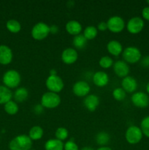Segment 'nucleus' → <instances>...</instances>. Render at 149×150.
<instances>
[{"label":"nucleus","instance_id":"nucleus-32","mask_svg":"<svg viewBox=\"0 0 149 150\" xmlns=\"http://www.w3.org/2000/svg\"><path fill=\"white\" fill-rule=\"evenodd\" d=\"M112 97L114 99L117 101H122L127 97V92L124 90L121 87L115 88L112 91Z\"/></svg>","mask_w":149,"mask_h":150},{"label":"nucleus","instance_id":"nucleus-20","mask_svg":"<svg viewBox=\"0 0 149 150\" xmlns=\"http://www.w3.org/2000/svg\"><path fill=\"white\" fill-rule=\"evenodd\" d=\"M64 144L56 139H51L45 144V150H64Z\"/></svg>","mask_w":149,"mask_h":150},{"label":"nucleus","instance_id":"nucleus-21","mask_svg":"<svg viewBox=\"0 0 149 150\" xmlns=\"http://www.w3.org/2000/svg\"><path fill=\"white\" fill-rule=\"evenodd\" d=\"M13 92L5 86H0V104H5L11 100Z\"/></svg>","mask_w":149,"mask_h":150},{"label":"nucleus","instance_id":"nucleus-30","mask_svg":"<svg viewBox=\"0 0 149 150\" xmlns=\"http://www.w3.org/2000/svg\"><path fill=\"white\" fill-rule=\"evenodd\" d=\"M114 62L112 59L109 56H104L101 57L99 61V64L101 67L104 69H108L113 65Z\"/></svg>","mask_w":149,"mask_h":150},{"label":"nucleus","instance_id":"nucleus-37","mask_svg":"<svg viewBox=\"0 0 149 150\" xmlns=\"http://www.w3.org/2000/svg\"><path fill=\"white\" fill-rule=\"evenodd\" d=\"M42 110H43V107L41 105V104L40 105H37L36 106L34 107V111L37 114H40L42 111Z\"/></svg>","mask_w":149,"mask_h":150},{"label":"nucleus","instance_id":"nucleus-6","mask_svg":"<svg viewBox=\"0 0 149 150\" xmlns=\"http://www.w3.org/2000/svg\"><path fill=\"white\" fill-rule=\"evenodd\" d=\"M143 134L140 127L131 125L127 129L125 133V139L129 144H137L141 142Z\"/></svg>","mask_w":149,"mask_h":150},{"label":"nucleus","instance_id":"nucleus-8","mask_svg":"<svg viewBox=\"0 0 149 150\" xmlns=\"http://www.w3.org/2000/svg\"><path fill=\"white\" fill-rule=\"evenodd\" d=\"M145 22L141 17L134 16L131 18L127 23V29L129 33L137 35L141 32L144 29Z\"/></svg>","mask_w":149,"mask_h":150},{"label":"nucleus","instance_id":"nucleus-3","mask_svg":"<svg viewBox=\"0 0 149 150\" xmlns=\"http://www.w3.org/2000/svg\"><path fill=\"white\" fill-rule=\"evenodd\" d=\"M3 83L9 89L18 87L21 81L20 73L15 70H9L3 76Z\"/></svg>","mask_w":149,"mask_h":150},{"label":"nucleus","instance_id":"nucleus-29","mask_svg":"<svg viewBox=\"0 0 149 150\" xmlns=\"http://www.w3.org/2000/svg\"><path fill=\"white\" fill-rule=\"evenodd\" d=\"M55 136L56 139L63 142V141L66 140V139L68 138L69 132L68 130H67V129L65 128V127H59L56 129V130Z\"/></svg>","mask_w":149,"mask_h":150},{"label":"nucleus","instance_id":"nucleus-22","mask_svg":"<svg viewBox=\"0 0 149 150\" xmlns=\"http://www.w3.org/2000/svg\"><path fill=\"white\" fill-rule=\"evenodd\" d=\"M44 134L43 129L40 126H33L29 130V137L32 139V141H37L42 138Z\"/></svg>","mask_w":149,"mask_h":150},{"label":"nucleus","instance_id":"nucleus-36","mask_svg":"<svg viewBox=\"0 0 149 150\" xmlns=\"http://www.w3.org/2000/svg\"><path fill=\"white\" fill-rule=\"evenodd\" d=\"M141 64L145 67H149V56H146L142 59Z\"/></svg>","mask_w":149,"mask_h":150},{"label":"nucleus","instance_id":"nucleus-34","mask_svg":"<svg viewBox=\"0 0 149 150\" xmlns=\"http://www.w3.org/2000/svg\"><path fill=\"white\" fill-rule=\"evenodd\" d=\"M142 18L143 20H145L149 21V6L145 7L142 10Z\"/></svg>","mask_w":149,"mask_h":150},{"label":"nucleus","instance_id":"nucleus-12","mask_svg":"<svg viewBox=\"0 0 149 150\" xmlns=\"http://www.w3.org/2000/svg\"><path fill=\"white\" fill-rule=\"evenodd\" d=\"M113 67V71L118 77L124 78L129 76V73L130 72V68L129 64L124 60H118L115 62L112 65Z\"/></svg>","mask_w":149,"mask_h":150},{"label":"nucleus","instance_id":"nucleus-23","mask_svg":"<svg viewBox=\"0 0 149 150\" xmlns=\"http://www.w3.org/2000/svg\"><path fill=\"white\" fill-rule=\"evenodd\" d=\"M29 96V91L25 87H20L18 88L14 92V97L15 101L19 103L23 102L26 100Z\"/></svg>","mask_w":149,"mask_h":150},{"label":"nucleus","instance_id":"nucleus-43","mask_svg":"<svg viewBox=\"0 0 149 150\" xmlns=\"http://www.w3.org/2000/svg\"><path fill=\"white\" fill-rule=\"evenodd\" d=\"M30 150H35V149H30Z\"/></svg>","mask_w":149,"mask_h":150},{"label":"nucleus","instance_id":"nucleus-18","mask_svg":"<svg viewBox=\"0 0 149 150\" xmlns=\"http://www.w3.org/2000/svg\"><path fill=\"white\" fill-rule=\"evenodd\" d=\"M65 29L67 33L73 35V36H76V35L81 34L83 28H82V25L80 22L75 20H71L69 21L66 23Z\"/></svg>","mask_w":149,"mask_h":150},{"label":"nucleus","instance_id":"nucleus-9","mask_svg":"<svg viewBox=\"0 0 149 150\" xmlns=\"http://www.w3.org/2000/svg\"><path fill=\"white\" fill-rule=\"evenodd\" d=\"M108 29L113 33H119L125 28V21L121 16H114L110 18L107 21Z\"/></svg>","mask_w":149,"mask_h":150},{"label":"nucleus","instance_id":"nucleus-4","mask_svg":"<svg viewBox=\"0 0 149 150\" xmlns=\"http://www.w3.org/2000/svg\"><path fill=\"white\" fill-rule=\"evenodd\" d=\"M122 57L124 61L127 64H135L142 59L140 50L135 46H128L123 51Z\"/></svg>","mask_w":149,"mask_h":150},{"label":"nucleus","instance_id":"nucleus-26","mask_svg":"<svg viewBox=\"0 0 149 150\" xmlns=\"http://www.w3.org/2000/svg\"><path fill=\"white\" fill-rule=\"evenodd\" d=\"M83 36L86 38L87 40H93L98 35V29L94 26H86L83 31Z\"/></svg>","mask_w":149,"mask_h":150},{"label":"nucleus","instance_id":"nucleus-28","mask_svg":"<svg viewBox=\"0 0 149 150\" xmlns=\"http://www.w3.org/2000/svg\"><path fill=\"white\" fill-rule=\"evenodd\" d=\"M18 105L16 102L13 100H10L4 104V111L10 115H15L18 111Z\"/></svg>","mask_w":149,"mask_h":150},{"label":"nucleus","instance_id":"nucleus-42","mask_svg":"<svg viewBox=\"0 0 149 150\" xmlns=\"http://www.w3.org/2000/svg\"><path fill=\"white\" fill-rule=\"evenodd\" d=\"M146 2H147V4H148V5H149V0H148V1H146Z\"/></svg>","mask_w":149,"mask_h":150},{"label":"nucleus","instance_id":"nucleus-7","mask_svg":"<svg viewBox=\"0 0 149 150\" xmlns=\"http://www.w3.org/2000/svg\"><path fill=\"white\" fill-rule=\"evenodd\" d=\"M45 86L49 92L58 94L64 89V83L62 79L58 75H49L45 81Z\"/></svg>","mask_w":149,"mask_h":150},{"label":"nucleus","instance_id":"nucleus-19","mask_svg":"<svg viewBox=\"0 0 149 150\" xmlns=\"http://www.w3.org/2000/svg\"><path fill=\"white\" fill-rule=\"evenodd\" d=\"M107 50L112 56L118 57L123 52V46L119 41L112 40L107 44Z\"/></svg>","mask_w":149,"mask_h":150},{"label":"nucleus","instance_id":"nucleus-38","mask_svg":"<svg viewBox=\"0 0 149 150\" xmlns=\"http://www.w3.org/2000/svg\"><path fill=\"white\" fill-rule=\"evenodd\" d=\"M50 29H51V33L56 34L58 32V26H56V25H52L51 26H50Z\"/></svg>","mask_w":149,"mask_h":150},{"label":"nucleus","instance_id":"nucleus-14","mask_svg":"<svg viewBox=\"0 0 149 150\" xmlns=\"http://www.w3.org/2000/svg\"><path fill=\"white\" fill-rule=\"evenodd\" d=\"M138 83L137 80L132 76H127L124 78L121 81V88L127 93H134L137 90Z\"/></svg>","mask_w":149,"mask_h":150},{"label":"nucleus","instance_id":"nucleus-15","mask_svg":"<svg viewBox=\"0 0 149 150\" xmlns=\"http://www.w3.org/2000/svg\"><path fill=\"white\" fill-rule=\"evenodd\" d=\"M93 83L98 87H104L107 86L110 81V78L108 73L104 71H97L92 76Z\"/></svg>","mask_w":149,"mask_h":150},{"label":"nucleus","instance_id":"nucleus-27","mask_svg":"<svg viewBox=\"0 0 149 150\" xmlns=\"http://www.w3.org/2000/svg\"><path fill=\"white\" fill-rule=\"evenodd\" d=\"M7 29L12 33H18L21 29V24L20 22L15 19H10L6 23Z\"/></svg>","mask_w":149,"mask_h":150},{"label":"nucleus","instance_id":"nucleus-35","mask_svg":"<svg viewBox=\"0 0 149 150\" xmlns=\"http://www.w3.org/2000/svg\"><path fill=\"white\" fill-rule=\"evenodd\" d=\"M97 29L98 31H101V32H103L108 29V24H107V22L105 21H101L98 23L97 25Z\"/></svg>","mask_w":149,"mask_h":150},{"label":"nucleus","instance_id":"nucleus-11","mask_svg":"<svg viewBox=\"0 0 149 150\" xmlns=\"http://www.w3.org/2000/svg\"><path fill=\"white\" fill-rule=\"evenodd\" d=\"M91 91V86L89 83L85 81H78L75 82L72 86V92L74 95L77 97H85L89 95Z\"/></svg>","mask_w":149,"mask_h":150},{"label":"nucleus","instance_id":"nucleus-5","mask_svg":"<svg viewBox=\"0 0 149 150\" xmlns=\"http://www.w3.org/2000/svg\"><path fill=\"white\" fill-rule=\"evenodd\" d=\"M51 33L50 26L45 22H38L32 27L31 31L32 37L36 40H42L45 39Z\"/></svg>","mask_w":149,"mask_h":150},{"label":"nucleus","instance_id":"nucleus-39","mask_svg":"<svg viewBox=\"0 0 149 150\" xmlns=\"http://www.w3.org/2000/svg\"><path fill=\"white\" fill-rule=\"evenodd\" d=\"M96 150H112L111 149L110 147H109V146H100L99 148H98Z\"/></svg>","mask_w":149,"mask_h":150},{"label":"nucleus","instance_id":"nucleus-10","mask_svg":"<svg viewBox=\"0 0 149 150\" xmlns=\"http://www.w3.org/2000/svg\"><path fill=\"white\" fill-rule=\"evenodd\" d=\"M131 101L133 105L137 108H147L149 105V96L145 92H135L131 95Z\"/></svg>","mask_w":149,"mask_h":150},{"label":"nucleus","instance_id":"nucleus-17","mask_svg":"<svg viewBox=\"0 0 149 150\" xmlns=\"http://www.w3.org/2000/svg\"><path fill=\"white\" fill-rule=\"evenodd\" d=\"M13 60V51L11 48L5 45H0V64H8Z\"/></svg>","mask_w":149,"mask_h":150},{"label":"nucleus","instance_id":"nucleus-33","mask_svg":"<svg viewBox=\"0 0 149 150\" xmlns=\"http://www.w3.org/2000/svg\"><path fill=\"white\" fill-rule=\"evenodd\" d=\"M64 150H79V147L74 141H67L64 146Z\"/></svg>","mask_w":149,"mask_h":150},{"label":"nucleus","instance_id":"nucleus-1","mask_svg":"<svg viewBox=\"0 0 149 150\" xmlns=\"http://www.w3.org/2000/svg\"><path fill=\"white\" fill-rule=\"evenodd\" d=\"M32 141L28 135L21 134L10 141L9 148L10 150H30L32 149Z\"/></svg>","mask_w":149,"mask_h":150},{"label":"nucleus","instance_id":"nucleus-40","mask_svg":"<svg viewBox=\"0 0 149 150\" xmlns=\"http://www.w3.org/2000/svg\"><path fill=\"white\" fill-rule=\"evenodd\" d=\"M80 150H94L92 147H90V146H83Z\"/></svg>","mask_w":149,"mask_h":150},{"label":"nucleus","instance_id":"nucleus-25","mask_svg":"<svg viewBox=\"0 0 149 150\" xmlns=\"http://www.w3.org/2000/svg\"><path fill=\"white\" fill-rule=\"evenodd\" d=\"M110 140V136L107 132L102 131L97 133L96 136V142L101 146H105Z\"/></svg>","mask_w":149,"mask_h":150},{"label":"nucleus","instance_id":"nucleus-13","mask_svg":"<svg viewBox=\"0 0 149 150\" xmlns=\"http://www.w3.org/2000/svg\"><path fill=\"white\" fill-rule=\"evenodd\" d=\"M78 58V54L74 48H67L61 53V60L66 64H72Z\"/></svg>","mask_w":149,"mask_h":150},{"label":"nucleus","instance_id":"nucleus-31","mask_svg":"<svg viewBox=\"0 0 149 150\" xmlns=\"http://www.w3.org/2000/svg\"><path fill=\"white\" fill-rule=\"evenodd\" d=\"M140 127L143 136L149 139V116H146L142 120Z\"/></svg>","mask_w":149,"mask_h":150},{"label":"nucleus","instance_id":"nucleus-2","mask_svg":"<svg viewBox=\"0 0 149 150\" xmlns=\"http://www.w3.org/2000/svg\"><path fill=\"white\" fill-rule=\"evenodd\" d=\"M60 103H61V98L58 94L48 91V92H45L42 95L41 105L43 108L53 109V108L58 107Z\"/></svg>","mask_w":149,"mask_h":150},{"label":"nucleus","instance_id":"nucleus-24","mask_svg":"<svg viewBox=\"0 0 149 150\" xmlns=\"http://www.w3.org/2000/svg\"><path fill=\"white\" fill-rule=\"evenodd\" d=\"M86 44H87V40L83 36V35L80 34V35L74 36L72 40V45L75 48L83 49L86 47Z\"/></svg>","mask_w":149,"mask_h":150},{"label":"nucleus","instance_id":"nucleus-16","mask_svg":"<svg viewBox=\"0 0 149 150\" xmlns=\"http://www.w3.org/2000/svg\"><path fill=\"white\" fill-rule=\"evenodd\" d=\"M99 104V98L97 95L91 94L87 95L83 100V105L85 108L89 111H94Z\"/></svg>","mask_w":149,"mask_h":150},{"label":"nucleus","instance_id":"nucleus-41","mask_svg":"<svg viewBox=\"0 0 149 150\" xmlns=\"http://www.w3.org/2000/svg\"><path fill=\"white\" fill-rule=\"evenodd\" d=\"M145 90H146V93L149 95V81L148 82L147 84H146L145 86Z\"/></svg>","mask_w":149,"mask_h":150}]
</instances>
